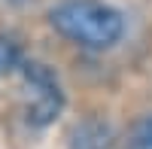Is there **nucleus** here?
I'll return each instance as SVG.
<instances>
[{
	"instance_id": "nucleus-4",
	"label": "nucleus",
	"mask_w": 152,
	"mask_h": 149,
	"mask_svg": "<svg viewBox=\"0 0 152 149\" xmlns=\"http://www.w3.org/2000/svg\"><path fill=\"white\" fill-rule=\"evenodd\" d=\"M125 149H152V116H146L143 122H137L131 137H128V146Z\"/></svg>"
},
{
	"instance_id": "nucleus-1",
	"label": "nucleus",
	"mask_w": 152,
	"mask_h": 149,
	"mask_svg": "<svg viewBox=\"0 0 152 149\" xmlns=\"http://www.w3.org/2000/svg\"><path fill=\"white\" fill-rule=\"evenodd\" d=\"M49 21L61 37L91 52L116 46L125 31L122 12L100 0H64L49 12Z\"/></svg>"
},
{
	"instance_id": "nucleus-3",
	"label": "nucleus",
	"mask_w": 152,
	"mask_h": 149,
	"mask_svg": "<svg viewBox=\"0 0 152 149\" xmlns=\"http://www.w3.org/2000/svg\"><path fill=\"white\" fill-rule=\"evenodd\" d=\"M24 67V55H21V46L12 40V37L0 34V76L6 73H15Z\"/></svg>"
},
{
	"instance_id": "nucleus-2",
	"label": "nucleus",
	"mask_w": 152,
	"mask_h": 149,
	"mask_svg": "<svg viewBox=\"0 0 152 149\" xmlns=\"http://www.w3.org/2000/svg\"><path fill=\"white\" fill-rule=\"evenodd\" d=\"M21 88H24V119L34 128H46L58 119L64 107V91L55 79V73L46 64L24 61L21 67Z\"/></svg>"
}]
</instances>
